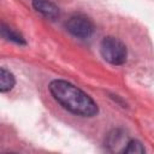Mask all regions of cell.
<instances>
[{"instance_id": "1", "label": "cell", "mask_w": 154, "mask_h": 154, "mask_svg": "<svg viewBox=\"0 0 154 154\" xmlns=\"http://www.w3.org/2000/svg\"><path fill=\"white\" fill-rule=\"evenodd\" d=\"M49 91L65 109L73 114L81 117H94L99 111L97 105L89 95L66 81L55 79L51 82Z\"/></svg>"}, {"instance_id": "2", "label": "cell", "mask_w": 154, "mask_h": 154, "mask_svg": "<svg viewBox=\"0 0 154 154\" xmlns=\"http://www.w3.org/2000/svg\"><path fill=\"white\" fill-rule=\"evenodd\" d=\"M100 52L102 58L112 65H122L126 61V47L116 37H105L101 42Z\"/></svg>"}, {"instance_id": "3", "label": "cell", "mask_w": 154, "mask_h": 154, "mask_svg": "<svg viewBox=\"0 0 154 154\" xmlns=\"http://www.w3.org/2000/svg\"><path fill=\"white\" fill-rule=\"evenodd\" d=\"M65 26L70 34L78 38H88L94 31V25L91 20L83 14H76L70 17Z\"/></svg>"}, {"instance_id": "4", "label": "cell", "mask_w": 154, "mask_h": 154, "mask_svg": "<svg viewBox=\"0 0 154 154\" xmlns=\"http://www.w3.org/2000/svg\"><path fill=\"white\" fill-rule=\"evenodd\" d=\"M34 8L48 19H55L59 16V8L51 0H34Z\"/></svg>"}, {"instance_id": "5", "label": "cell", "mask_w": 154, "mask_h": 154, "mask_svg": "<svg viewBox=\"0 0 154 154\" xmlns=\"http://www.w3.org/2000/svg\"><path fill=\"white\" fill-rule=\"evenodd\" d=\"M16 83V79L13 77V75L7 71L5 67L0 69V90L1 93H6L8 90H11L13 88Z\"/></svg>"}, {"instance_id": "6", "label": "cell", "mask_w": 154, "mask_h": 154, "mask_svg": "<svg viewBox=\"0 0 154 154\" xmlns=\"http://www.w3.org/2000/svg\"><path fill=\"white\" fill-rule=\"evenodd\" d=\"M1 35H2L4 38L10 40V41H13L16 43H20V45H24L25 43V41H24V38H23V36L20 34L16 32L13 29L6 26L5 24L1 25Z\"/></svg>"}, {"instance_id": "7", "label": "cell", "mask_w": 154, "mask_h": 154, "mask_svg": "<svg viewBox=\"0 0 154 154\" xmlns=\"http://www.w3.org/2000/svg\"><path fill=\"white\" fill-rule=\"evenodd\" d=\"M124 153H130V154H140V153H144L146 149L143 147V144L137 141V140H131L126 143L125 148L123 149Z\"/></svg>"}]
</instances>
